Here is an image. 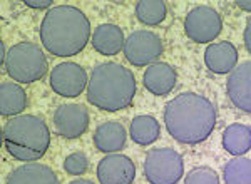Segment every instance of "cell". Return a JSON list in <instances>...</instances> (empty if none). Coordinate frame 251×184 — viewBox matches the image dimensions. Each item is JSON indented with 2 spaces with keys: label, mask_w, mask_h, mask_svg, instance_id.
Returning a JSON list of instances; mask_svg holds the SVG:
<instances>
[{
  "label": "cell",
  "mask_w": 251,
  "mask_h": 184,
  "mask_svg": "<svg viewBox=\"0 0 251 184\" xmlns=\"http://www.w3.org/2000/svg\"><path fill=\"white\" fill-rule=\"evenodd\" d=\"M184 184H220V178L211 167L198 166L186 174Z\"/></svg>",
  "instance_id": "obj_23"
},
{
  "label": "cell",
  "mask_w": 251,
  "mask_h": 184,
  "mask_svg": "<svg viewBox=\"0 0 251 184\" xmlns=\"http://www.w3.org/2000/svg\"><path fill=\"white\" fill-rule=\"evenodd\" d=\"M226 92L234 107L251 114V60L238 64L229 72Z\"/></svg>",
  "instance_id": "obj_12"
},
{
  "label": "cell",
  "mask_w": 251,
  "mask_h": 184,
  "mask_svg": "<svg viewBox=\"0 0 251 184\" xmlns=\"http://www.w3.org/2000/svg\"><path fill=\"white\" fill-rule=\"evenodd\" d=\"M97 179L100 184H131L136 178V166L124 154H107L97 164Z\"/></svg>",
  "instance_id": "obj_11"
},
{
  "label": "cell",
  "mask_w": 251,
  "mask_h": 184,
  "mask_svg": "<svg viewBox=\"0 0 251 184\" xmlns=\"http://www.w3.org/2000/svg\"><path fill=\"white\" fill-rule=\"evenodd\" d=\"M136 96V77L117 62H104L92 69L87 84V101L107 112L126 109Z\"/></svg>",
  "instance_id": "obj_3"
},
{
  "label": "cell",
  "mask_w": 251,
  "mask_h": 184,
  "mask_svg": "<svg viewBox=\"0 0 251 184\" xmlns=\"http://www.w3.org/2000/svg\"><path fill=\"white\" fill-rule=\"evenodd\" d=\"M92 47L102 55H116L124 49L126 37L116 24H102L92 34Z\"/></svg>",
  "instance_id": "obj_17"
},
{
  "label": "cell",
  "mask_w": 251,
  "mask_h": 184,
  "mask_svg": "<svg viewBox=\"0 0 251 184\" xmlns=\"http://www.w3.org/2000/svg\"><path fill=\"white\" fill-rule=\"evenodd\" d=\"M54 129L64 139H77L89 128V110L82 104H62L55 109Z\"/></svg>",
  "instance_id": "obj_10"
},
{
  "label": "cell",
  "mask_w": 251,
  "mask_h": 184,
  "mask_svg": "<svg viewBox=\"0 0 251 184\" xmlns=\"http://www.w3.org/2000/svg\"><path fill=\"white\" fill-rule=\"evenodd\" d=\"M177 82L176 71L166 62H156L149 65L144 72L143 85L146 91H149L154 96H166L174 89Z\"/></svg>",
  "instance_id": "obj_14"
},
{
  "label": "cell",
  "mask_w": 251,
  "mask_h": 184,
  "mask_svg": "<svg viewBox=\"0 0 251 184\" xmlns=\"http://www.w3.org/2000/svg\"><path fill=\"white\" fill-rule=\"evenodd\" d=\"M24 3L30 9H50L52 0H25Z\"/></svg>",
  "instance_id": "obj_26"
},
{
  "label": "cell",
  "mask_w": 251,
  "mask_h": 184,
  "mask_svg": "<svg viewBox=\"0 0 251 184\" xmlns=\"http://www.w3.org/2000/svg\"><path fill=\"white\" fill-rule=\"evenodd\" d=\"M49 82L55 94L72 99V97H77L84 91H87L89 76L79 64L62 62L50 71Z\"/></svg>",
  "instance_id": "obj_9"
},
{
  "label": "cell",
  "mask_w": 251,
  "mask_h": 184,
  "mask_svg": "<svg viewBox=\"0 0 251 184\" xmlns=\"http://www.w3.org/2000/svg\"><path fill=\"white\" fill-rule=\"evenodd\" d=\"M94 146L104 154H116L124 149L127 131L117 121H107L99 124L94 131Z\"/></svg>",
  "instance_id": "obj_13"
},
{
  "label": "cell",
  "mask_w": 251,
  "mask_h": 184,
  "mask_svg": "<svg viewBox=\"0 0 251 184\" xmlns=\"http://www.w3.org/2000/svg\"><path fill=\"white\" fill-rule=\"evenodd\" d=\"M27 107V94L19 84L2 82L0 85V114L3 117H14Z\"/></svg>",
  "instance_id": "obj_18"
},
{
  "label": "cell",
  "mask_w": 251,
  "mask_h": 184,
  "mask_svg": "<svg viewBox=\"0 0 251 184\" xmlns=\"http://www.w3.org/2000/svg\"><path fill=\"white\" fill-rule=\"evenodd\" d=\"M124 57L136 67L152 65L163 54V42L154 32L136 30L124 42Z\"/></svg>",
  "instance_id": "obj_7"
},
{
  "label": "cell",
  "mask_w": 251,
  "mask_h": 184,
  "mask_svg": "<svg viewBox=\"0 0 251 184\" xmlns=\"http://www.w3.org/2000/svg\"><path fill=\"white\" fill-rule=\"evenodd\" d=\"M131 139L139 146L154 144L159 139L161 126L156 117L152 116H136L131 122Z\"/></svg>",
  "instance_id": "obj_20"
},
{
  "label": "cell",
  "mask_w": 251,
  "mask_h": 184,
  "mask_svg": "<svg viewBox=\"0 0 251 184\" xmlns=\"http://www.w3.org/2000/svg\"><path fill=\"white\" fill-rule=\"evenodd\" d=\"M7 184H59V178L46 164L25 162L12 171L7 178Z\"/></svg>",
  "instance_id": "obj_16"
},
{
  "label": "cell",
  "mask_w": 251,
  "mask_h": 184,
  "mask_svg": "<svg viewBox=\"0 0 251 184\" xmlns=\"http://www.w3.org/2000/svg\"><path fill=\"white\" fill-rule=\"evenodd\" d=\"M216 109L208 97L196 92H184L168 102L164 124L169 136L181 144H200L216 128Z\"/></svg>",
  "instance_id": "obj_1"
},
{
  "label": "cell",
  "mask_w": 251,
  "mask_h": 184,
  "mask_svg": "<svg viewBox=\"0 0 251 184\" xmlns=\"http://www.w3.org/2000/svg\"><path fill=\"white\" fill-rule=\"evenodd\" d=\"M223 147L231 156L241 158L251 149V129L245 124H231L223 132Z\"/></svg>",
  "instance_id": "obj_19"
},
{
  "label": "cell",
  "mask_w": 251,
  "mask_h": 184,
  "mask_svg": "<svg viewBox=\"0 0 251 184\" xmlns=\"http://www.w3.org/2000/svg\"><path fill=\"white\" fill-rule=\"evenodd\" d=\"M204 64L214 74H229L238 65V49L231 42L211 44L204 51Z\"/></svg>",
  "instance_id": "obj_15"
},
{
  "label": "cell",
  "mask_w": 251,
  "mask_h": 184,
  "mask_svg": "<svg viewBox=\"0 0 251 184\" xmlns=\"http://www.w3.org/2000/svg\"><path fill=\"white\" fill-rule=\"evenodd\" d=\"M168 7L163 0H141L136 3V17L146 26H159L166 19Z\"/></svg>",
  "instance_id": "obj_21"
},
{
  "label": "cell",
  "mask_w": 251,
  "mask_h": 184,
  "mask_svg": "<svg viewBox=\"0 0 251 184\" xmlns=\"http://www.w3.org/2000/svg\"><path fill=\"white\" fill-rule=\"evenodd\" d=\"M69 184H96V183H92L91 179H77V181H72Z\"/></svg>",
  "instance_id": "obj_29"
},
{
  "label": "cell",
  "mask_w": 251,
  "mask_h": 184,
  "mask_svg": "<svg viewBox=\"0 0 251 184\" xmlns=\"http://www.w3.org/2000/svg\"><path fill=\"white\" fill-rule=\"evenodd\" d=\"M5 71L10 79L20 84L40 80L47 74L49 64L44 51L34 42H19L7 51Z\"/></svg>",
  "instance_id": "obj_4"
},
{
  "label": "cell",
  "mask_w": 251,
  "mask_h": 184,
  "mask_svg": "<svg viewBox=\"0 0 251 184\" xmlns=\"http://www.w3.org/2000/svg\"><path fill=\"white\" fill-rule=\"evenodd\" d=\"M184 174V161L171 147H154L146 154L144 176L149 184H176Z\"/></svg>",
  "instance_id": "obj_6"
},
{
  "label": "cell",
  "mask_w": 251,
  "mask_h": 184,
  "mask_svg": "<svg viewBox=\"0 0 251 184\" xmlns=\"http://www.w3.org/2000/svg\"><path fill=\"white\" fill-rule=\"evenodd\" d=\"M223 20L221 15L211 7H196L189 10L184 19V32L193 42L209 44L221 34Z\"/></svg>",
  "instance_id": "obj_8"
},
{
  "label": "cell",
  "mask_w": 251,
  "mask_h": 184,
  "mask_svg": "<svg viewBox=\"0 0 251 184\" xmlns=\"http://www.w3.org/2000/svg\"><path fill=\"white\" fill-rule=\"evenodd\" d=\"M225 184H251V159L233 158L223 169Z\"/></svg>",
  "instance_id": "obj_22"
},
{
  "label": "cell",
  "mask_w": 251,
  "mask_h": 184,
  "mask_svg": "<svg viewBox=\"0 0 251 184\" xmlns=\"http://www.w3.org/2000/svg\"><path fill=\"white\" fill-rule=\"evenodd\" d=\"M3 141L14 142L35 153L46 154L50 146V131L42 117L20 114L5 122L2 131Z\"/></svg>",
  "instance_id": "obj_5"
},
{
  "label": "cell",
  "mask_w": 251,
  "mask_h": 184,
  "mask_svg": "<svg viewBox=\"0 0 251 184\" xmlns=\"http://www.w3.org/2000/svg\"><path fill=\"white\" fill-rule=\"evenodd\" d=\"M236 5L240 7L241 10H245V12H251V2H245V0H240V2H236Z\"/></svg>",
  "instance_id": "obj_28"
},
{
  "label": "cell",
  "mask_w": 251,
  "mask_h": 184,
  "mask_svg": "<svg viewBox=\"0 0 251 184\" xmlns=\"http://www.w3.org/2000/svg\"><path fill=\"white\" fill-rule=\"evenodd\" d=\"M3 144H5L7 153H9L12 158L17 159V161H22V162H37L39 159L44 156V154L35 153V151H30V149H27V147L17 146V144L9 142V141H3Z\"/></svg>",
  "instance_id": "obj_25"
},
{
  "label": "cell",
  "mask_w": 251,
  "mask_h": 184,
  "mask_svg": "<svg viewBox=\"0 0 251 184\" xmlns=\"http://www.w3.org/2000/svg\"><path fill=\"white\" fill-rule=\"evenodd\" d=\"M243 40H245V46H246V51L251 54V19L246 22V27H245V34H243Z\"/></svg>",
  "instance_id": "obj_27"
},
{
  "label": "cell",
  "mask_w": 251,
  "mask_h": 184,
  "mask_svg": "<svg viewBox=\"0 0 251 184\" xmlns=\"http://www.w3.org/2000/svg\"><path fill=\"white\" fill-rule=\"evenodd\" d=\"M91 37V22L72 5L50 9L40 24V40L46 51L57 57H72L84 51Z\"/></svg>",
  "instance_id": "obj_2"
},
{
  "label": "cell",
  "mask_w": 251,
  "mask_h": 184,
  "mask_svg": "<svg viewBox=\"0 0 251 184\" xmlns=\"http://www.w3.org/2000/svg\"><path fill=\"white\" fill-rule=\"evenodd\" d=\"M89 162L84 153H72L64 161V171L71 176H82L87 171Z\"/></svg>",
  "instance_id": "obj_24"
}]
</instances>
